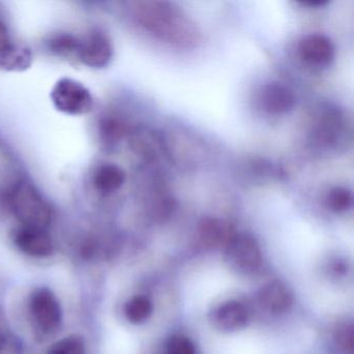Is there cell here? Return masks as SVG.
<instances>
[{
    "mask_svg": "<svg viewBox=\"0 0 354 354\" xmlns=\"http://www.w3.org/2000/svg\"><path fill=\"white\" fill-rule=\"evenodd\" d=\"M260 102L263 109L270 115H286L295 107L296 97L289 86L272 82L263 86Z\"/></svg>",
    "mask_w": 354,
    "mask_h": 354,
    "instance_id": "11",
    "label": "cell"
},
{
    "mask_svg": "<svg viewBox=\"0 0 354 354\" xmlns=\"http://www.w3.org/2000/svg\"><path fill=\"white\" fill-rule=\"evenodd\" d=\"M113 57V46L111 39L101 30H93L82 40L78 61L92 69L107 67Z\"/></svg>",
    "mask_w": 354,
    "mask_h": 354,
    "instance_id": "7",
    "label": "cell"
},
{
    "mask_svg": "<svg viewBox=\"0 0 354 354\" xmlns=\"http://www.w3.org/2000/svg\"><path fill=\"white\" fill-rule=\"evenodd\" d=\"M126 181V173L115 163H103L95 171L93 185L101 196H111L121 189Z\"/></svg>",
    "mask_w": 354,
    "mask_h": 354,
    "instance_id": "13",
    "label": "cell"
},
{
    "mask_svg": "<svg viewBox=\"0 0 354 354\" xmlns=\"http://www.w3.org/2000/svg\"><path fill=\"white\" fill-rule=\"evenodd\" d=\"M53 106L65 115H86L94 109V98L86 86L69 77L59 78L50 93Z\"/></svg>",
    "mask_w": 354,
    "mask_h": 354,
    "instance_id": "3",
    "label": "cell"
},
{
    "mask_svg": "<svg viewBox=\"0 0 354 354\" xmlns=\"http://www.w3.org/2000/svg\"><path fill=\"white\" fill-rule=\"evenodd\" d=\"M138 16L144 26L165 40L175 43L188 41L189 22L169 3H142Z\"/></svg>",
    "mask_w": 354,
    "mask_h": 354,
    "instance_id": "1",
    "label": "cell"
},
{
    "mask_svg": "<svg viewBox=\"0 0 354 354\" xmlns=\"http://www.w3.org/2000/svg\"><path fill=\"white\" fill-rule=\"evenodd\" d=\"M259 304L271 314L287 313L293 306L294 296L291 290L281 281H273L261 288L258 293Z\"/></svg>",
    "mask_w": 354,
    "mask_h": 354,
    "instance_id": "12",
    "label": "cell"
},
{
    "mask_svg": "<svg viewBox=\"0 0 354 354\" xmlns=\"http://www.w3.org/2000/svg\"><path fill=\"white\" fill-rule=\"evenodd\" d=\"M165 354H196V347L189 337L175 335L169 337Z\"/></svg>",
    "mask_w": 354,
    "mask_h": 354,
    "instance_id": "22",
    "label": "cell"
},
{
    "mask_svg": "<svg viewBox=\"0 0 354 354\" xmlns=\"http://www.w3.org/2000/svg\"><path fill=\"white\" fill-rule=\"evenodd\" d=\"M12 44L9 30L3 22L0 21V53Z\"/></svg>",
    "mask_w": 354,
    "mask_h": 354,
    "instance_id": "23",
    "label": "cell"
},
{
    "mask_svg": "<svg viewBox=\"0 0 354 354\" xmlns=\"http://www.w3.org/2000/svg\"><path fill=\"white\" fill-rule=\"evenodd\" d=\"M14 242L22 252L28 256L44 258L53 254L55 250L53 238L42 227L22 225L16 230Z\"/></svg>",
    "mask_w": 354,
    "mask_h": 354,
    "instance_id": "8",
    "label": "cell"
},
{
    "mask_svg": "<svg viewBox=\"0 0 354 354\" xmlns=\"http://www.w3.org/2000/svg\"><path fill=\"white\" fill-rule=\"evenodd\" d=\"M127 132L128 126L117 118H104L99 124V133L101 138L109 144L119 142Z\"/></svg>",
    "mask_w": 354,
    "mask_h": 354,
    "instance_id": "19",
    "label": "cell"
},
{
    "mask_svg": "<svg viewBox=\"0 0 354 354\" xmlns=\"http://www.w3.org/2000/svg\"><path fill=\"white\" fill-rule=\"evenodd\" d=\"M298 49L301 59L316 67L328 66L335 59V46L324 35L310 34L304 37Z\"/></svg>",
    "mask_w": 354,
    "mask_h": 354,
    "instance_id": "10",
    "label": "cell"
},
{
    "mask_svg": "<svg viewBox=\"0 0 354 354\" xmlns=\"http://www.w3.org/2000/svg\"><path fill=\"white\" fill-rule=\"evenodd\" d=\"M47 354H86V343L80 335H69L53 344Z\"/></svg>",
    "mask_w": 354,
    "mask_h": 354,
    "instance_id": "20",
    "label": "cell"
},
{
    "mask_svg": "<svg viewBox=\"0 0 354 354\" xmlns=\"http://www.w3.org/2000/svg\"><path fill=\"white\" fill-rule=\"evenodd\" d=\"M49 50L62 57H77L82 40L71 34H57L47 43Z\"/></svg>",
    "mask_w": 354,
    "mask_h": 354,
    "instance_id": "17",
    "label": "cell"
},
{
    "mask_svg": "<svg viewBox=\"0 0 354 354\" xmlns=\"http://www.w3.org/2000/svg\"><path fill=\"white\" fill-rule=\"evenodd\" d=\"M342 115L335 109H327L323 111L313 130V138L320 145H330L335 142L337 132L341 130Z\"/></svg>",
    "mask_w": 354,
    "mask_h": 354,
    "instance_id": "14",
    "label": "cell"
},
{
    "mask_svg": "<svg viewBox=\"0 0 354 354\" xmlns=\"http://www.w3.org/2000/svg\"><path fill=\"white\" fill-rule=\"evenodd\" d=\"M301 3L310 8L323 7L328 3V0H310V1H304Z\"/></svg>",
    "mask_w": 354,
    "mask_h": 354,
    "instance_id": "24",
    "label": "cell"
},
{
    "mask_svg": "<svg viewBox=\"0 0 354 354\" xmlns=\"http://www.w3.org/2000/svg\"><path fill=\"white\" fill-rule=\"evenodd\" d=\"M3 345H5V337H3V331L0 329V352L3 350Z\"/></svg>",
    "mask_w": 354,
    "mask_h": 354,
    "instance_id": "25",
    "label": "cell"
},
{
    "mask_svg": "<svg viewBox=\"0 0 354 354\" xmlns=\"http://www.w3.org/2000/svg\"><path fill=\"white\" fill-rule=\"evenodd\" d=\"M223 250L225 264L238 274H254L262 266V250L250 234L236 233Z\"/></svg>",
    "mask_w": 354,
    "mask_h": 354,
    "instance_id": "4",
    "label": "cell"
},
{
    "mask_svg": "<svg viewBox=\"0 0 354 354\" xmlns=\"http://www.w3.org/2000/svg\"><path fill=\"white\" fill-rule=\"evenodd\" d=\"M327 208L335 213H343L350 210L353 204L351 190L343 186L331 188L325 198Z\"/></svg>",
    "mask_w": 354,
    "mask_h": 354,
    "instance_id": "18",
    "label": "cell"
},
{
    "mask_svg": "<svg viewBox=\"0 0 354 354\" xmlns=\"http://www.w3.org/2000/svg\"><path fill=\"white\" fill-rule=\"evenodd\" d=\"M335 344L346 353L351 354L354 347V329L351 323L337 325L333 333Z\"/></svg>",
    "mask_w": 354,
    "mask_h": 354,
    "instance_id": "21",
    "label": "cell"
},
{
    "mask_svg": "<svg viewBox=\"0 0 354 354\" xmlns=\"http://www.w3.org/2000/svg\"><path fill=\"white\" fill-rule=\"evenodd\" d=\"M209 322L219 333H236L248 326L250 313L241 302L227 300L211 310Z\"/></svg>",
    "mask_w": 354,
    "mask_h": 354,
    "instance_id": "6",
    "label": "cell"
},
{
    "mask_svg": "<svg viewBox=\"0 0 354 354\" xmlns=\"http://www.w3.org/2000/svg\"><path fill=\"white\" fill-rule=\"evenodd\" d=\"M196 232L201 244L209 250L225 248L236 234L231 223L212 216L201 219Z\"/></svg>",
    "mask_w": 354,
    "mask_h": 354,
    "instance_id": "9",
    "label": "cell"
},
{
    "mask_svg": "<svg viewBox=\"0 0 354 354\" xmlns=\"http://www.w3.org/2000/svg\"><path fill=\"white\" fill-rule=\"evenodd\" d=\"M153 304L147 296L136 295L126 302L124 314L132 324H142L152 316Z\"/></svg>",
    "mask_w": 354,
    "mask_h": 354,
    "instance_id": "16",
    "label": "cell"
},
{
    "mask_svg": "<svg viewBox=\"0 0 354 354\" xmlns=\"http://www.w3.org/2000/svg\"><path fill=\"white\" fill-rule=\"evenodd\" d=\"M34 62L30 48L12 43L0 53V69L7 72H24L32 67Z\"/></svg>",
    "mask_w": 354,
    "mask_h": 354,
    "instance_id": "15",
    "label": "cell"
},
{
    "mask_svg": "<svg viewBox=\"0 0 354 354\" xmlns=\"http://www.w3.org/2000/svg\"><path fill=\"white\" fill-rule=\"evenodd\" d=\"M12 210L26 227L45 229L53 221V210L48 201L30 182L16 186L10 198Z\"/></svg>",
    "mask_w": 354,
    "mask_h": 354,
    "instance_id": "2",
    "label": "cell"
},
{
    "mask_svg": "<svg viewBox=\"0 0 354 354\" xmlns=\"http://www.w3.org/2000/svg\"><path fill=\"white\" fill-rule=\"evenodd\" d=\"M30 310L36 326L45 335L59 330L63 322V310L55 294L49 288L41 287L32 292Z\"/></svg>",
    "mask_w": 354,
    "mask_h": 354,
    "instance_id": "5",
    "label": "cell"
}]
</instances>
